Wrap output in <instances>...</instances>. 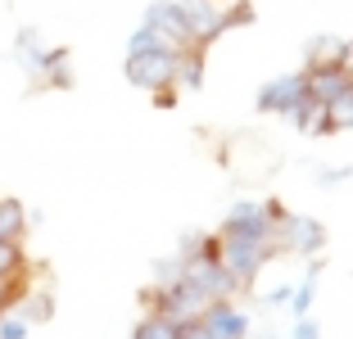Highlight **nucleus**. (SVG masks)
<instances>
[{
  "label": "nucleus",
  "instance_id": "nucleus-26",
  "mask_svg": "<svg viewBox=\"0 0 353 339\" xmlns=\"http://www.w3.org/2000/svg\"><path fill=\"white\" fill-rule=\"evenodd\" d=\"M181 339H213V335H208V326H204V321H181Z\"/></svg>",
  "mask_w": 353,
  "mask_h": 339
},
{
  "label": "nucleus",
  "instance_id": "nucleus-18",
  "mask_svg": "<svg viewBox=\"0 0 353 339\" xmlns=\"http://www.w3.org/2000/svg\"><path fill=\"white\" fill-rule=\"evenodd\" d=\"M254 23V5L250 0H231V5H222V37L236 28H250Z\"/></svg>",
  "mask_w": 353,
  "mask_h": 339
},
{
  "label": "nucleus",
  "instance_id": "nucleus-13",
  "mask_svg": "<svg viewBox=\"0 0 353 339\" xmlns=\"http://www.w3.org/2000/svg\"><path fill=\"white\" fill-rule=\"evenodd\" d=\"M37 86H50V91H73V54L63 50V45H50Z\"/></svg>",
  "mask_w": 353,
  "mask_h": 339
},
{
  "label": "nucleus",
  "instance_id": "nucleus-1",
  "mask_svg": "<svg viewBox=\"0 0 353 339\" xmlns=\"http://www.w3.org/2000/svg\"><path fill=\"white\" fill-rule=\"evenodd\" d=\"M285 217L290 213L276 199H240L218 222V240H276V226Z\"/></svg>",
  "mask_w": 353,
  "mask_h": 339
},
{
  "label": "nucleus",
  "instance_id": "nucleus-5",
  "mask_svg": "<svg viewBox=\"0 0 353 339\" xmlns=\"http://www.w3.org/2000/svg\"><path fill=\"white\" fill-rule=\"evenodd\" d=\"M141 28H150L172 54H181V50H190V45H195V41H190V23H186V14H181V5H176V0H154V5H145Z\"/></svg>",
  "mask_w": 353,
  "mask_h": 339
},
{
  "label": "nucleus",
  "instance_id": "nucleus-22",
  "mask_svg": "<svg viewBox=\"0 0 353 339\" xmlns=\"http://www.w3.org/2000/svg\"><path fill=\"white\" fill-rule=\"evenodd\" d=\"M326 113H331V118H335V127L344 132V127L353 123V91H349V95H340L335 104H326Z\"/></svg>",
  "mask_w": 353,
  "mask_h": 339
},
{
  "label": "nucleus",
  "instance_id": "nucleus-11",
  "mask_svg": "<svg viewBox=\"0 0 353 339\" xmlns=\"http://www.w3.org/2000/svg\"><path fill=\"white\" fill-rule=\"evenodd\" d=\"M322 68H349V41L344 37H312L303 50V72H322Z\"/></svg>",
  "mask_w": 353,
  "mask_h": 339
},
{
  "label": "nucleus",
  "instance_id": "nucleus-14",
  "mask_svg": "<svg viewBox=\"0 0 353 339\" xmlns=\"http://www.w3.org/2000/svg\"><path fill=\"white\" fill-rule=\"evenodd\" d=\"M28 226H32V213L23 199H0V240L5 245H23V236H28Z\"/></svg>",
  "mask_w": 353,
  "mask_h": 339
},
{
  "label": "nucleus",
  "instance_id": "nucleus-27",
  "mask_svg": "<svg viewBox=\"0 0 353 339\" xmlns=\"http://www.w3.org/2000/svg\"><path fill=\"white\" fill-rule=\"evenodd\" d=\"M349 181V167H322V185H344Z\"/></svg>",
  "mask_w": 353,
  "mask_h": 339
},
{
  "label": "nucleus",
  "instance_id": "nucleus-17",
  "mask_svg": "<svg viewBox=\"0 0 353 339\" xmlns=\"http://www.w3.org/2000/svg\"><path fill=\"white\" fill-rule=\"evenodd\" d=\"M132 339H181V326L159 317V312H145V317L132 326Z\"/></svg>",
  "mask_w": 353,
  "mask_h": 339
},
{
  "label": "nucleus",
  "instance_id": "nucleus-16",
  "mask_svg": "<svg viewBox=\"0 0 353 339\" xmlns=\"http://www.w3.org/2000/svg\"><path fill=\"white\" fill-rule=\"evenodd\" d=\"M204 63H208V50H199V45L181 50V54H176V77H172V86L199 91V86H204Z\"/></svg>",
  "mask_w": 353,
  "mask_h": 339
},
{
  "label": "nucleus",
  "instance_id": "nucleus-23",
  "mask_svg": "<svg viewBox=\"0 0 353 339\" xmlns=\"http://www.w3.org/2000/svg\"><path fill=\"white\" fill-rule=\"evenodd\" d=\"M285 339H322V321H317V317H299Z\"/></svg>",
  "mask_w": 353,
  "mask_h": 339
},
{
  "label": "nucleus",
  "instance_id": "nucleus-7",
  "mask_svg": "<svg viewBox=\"0 0 353 339\" xmlns=\"http://www.w3.org/2000/svg\"><path fill=\"white\" fill-rule=\"evenodd\" d=\"M127 82L136 86V91H163V86H172V77H176V54H168V50H150V54H132L127 59Z\"/></svg>",
  "mask_w": 353,
  "mask_h": 339
},
{
  "label": "nucleus",
  "instance_id": "nucleus-21",
  "mask_svg": "<svg viewBox=\"0 0 353 339\" xmlns=\"http://www.w3.org/2000/svg\"><path fill=\"white\" fill-rule=\"evenodd\" d=\"M28 335H32V326L19 312H5V317H0V339H28Z\"/></svg>",
  "mask_w": 353,
  "mask_h": 339
},
{
  "label": "nucleus",
  "instance_id": "nucleus-12",
  "mask_svg": "<svg viewBox=\"0 0 353 339\" xmlns=\"http://www.w3.org/2000/svg\"><path fill=\"white\" fill-rule=\"evenodd\" d=\"M46 54H50V45L41 41V32H37V28H23V32H19V41H14V63H19V68L28 72L32 82L41 77Z\"/></svg>",
  "mask_w": 353,
  "mask_h": 339
},
{
  "label": "nucleus",
  "instance_id": "nucleus-6",
  "mask_svg": "<svg viewBox=\"0 0 353 339\" xmlns=\"http://www.w3.org/2000/svg\"><path fill=\"white\" fill-rule=\"evenodd\" d=\"M276 249L294 258H317L326 249V222H317V217H285L276 226Z\"/></svg>",
  "mask_w": 353,
  "mask_h": 339
},
{
  "label": "nucleus",
  "instance_id": "nucleus-19",
  "mask_svg": "<svg viewBox=\"0 0 353 339\" xmlns=\"http://www.w3.org/2000/svg\"><path fill=\"white\" fill-rule=\"evenodd\" d=\"M23 271H28V254H23V245H5V240H0V280L23 276Z\"/></svg>",
  "mask_w": 353,
  "mask_h": 339
},
{
  "label": "nucleus",
  "instance_id": "nucleus-30",
  "mask_svg": "<svg viewBox=\"0 0 353 339\" xmlns=\"http://www.w3.org/2000/svg\"><path fill=\"white\" fill-rule=\"evenodd\" d=\"M254 339H285V335H276V330H263V335H254Z\"/></svg>",
  "mask_w": 353,
  "mask_h": 339
},
{
  "label": "nucleus",
  "instance_id": "nucleus-28",
  "mask_svg": "<svg viewBox=\"0 0 353 339\" xmlns=\"http://www.w3.org/2000/svg\"><path fill=\"white\" fill-rule=\"evenodd\" d=\"M285 298H290V289L281 285V289H272V294L263 298V308H285Z\"/></svg>",
  "mask_w": 353,
  "mask_h": 339
},
{
  "label": "nucleus",
  "instance_id": "nucleus-8",
  "mask_svg": "<svg viewBox=\"0 0 353 339\" xmlns=\"http://www.w3.org/2000/svg\"><path fill=\"white\" fill-rule=\"evenodd\" d=\"M181 276H186L190 285L208 298V303H218V298H236V285H231L227 267H222L218 258H190V263H181Z\"/></svg>",
  "mask_w": 353,
  "mask_h": 339
},
{
  "label": "nucleus",
  "instance_id": "nucleus-9",
  "mask_svg": "<svg viewBox=\"0 0 353 339\" xmlns=\"http://www.w3.org/2000/svg\"><path fill=\"white\" fill-rule=\"evenodd\" d=\"M208 326V335L213 339H250V312L240 308L236 298H218V303H208L204 317H199Z\"/></svg>",
  "mask_w": 353,
  "mask_h": 339
},
{
  "label": "nucleus",
  "instance_id": "nucleus-25",
  "mask_svg": "<svg viewBox=\"0 0 353 339\" xmlns=\"http://www.w3.org/2000/svg\"><path fill=\"white\" fill-rule=\"evenodd\" d=\"M317 113H322V109H317V104H312V100H303L299 109L290 113V123L299 127V132H308V127H312V118H317Z\"/></svg>",
  "mask_w": 353,
  "mask_h": 339
},
{
  "label": "nucleus",
  "instance_id": "nucleus-20",
  "mask_svg": "<svg viewBox=\"0 0 353 339\" xmlns=\"http://www.w3.org/2000/svg\"><path fill=\"white\" fill-rule=\"evenodd\" d=\"M150 50H168V45L159 41L150 28H136L132 37H127V59H132V54H150ZM168 54H172V50H168Z\"/></svg>",
  "mask_w": 353,
  "mask_h": 339
},
{
  "label": "nucleus",
  "instance_id": "nucleus-4",
  "mask_svg": "<svg viewBox=\"0 0 353 339\" xmlns=\"http://www.w3.org/2000/svg\"><path fill=\"white\" fill-rule=\"evenodd\" d=\"M308 100V77L299 72H281V77H268L254 95V109L259 113H272V118H290L299 104Z\"/></svg>",
  "mask_w": 353,
  "mask_h": 339
},
{
  "label": "nucleus",
  "instance_id": "nucleus-2",
  "mask_svg": "<svg viewBox=\"0 0 353 339\" xmlns=\"http://www.w3.org/2000/svg\"><path fill=\"white\" fill-rule=\"evenodd\" d=\"M141 308H145V312H159V317H168V321H176V326H181V321L204 317L208 298L199 294L186 276H176V280H168V285L141 289Z\"/></svg>",
  "mask_w": 353,
  "mask_h": 339
},
{
  "label": "nucleus",
  "instance_id": "nucleus-24",
  "mask_svg": "<svg viewBox=\"0 0 353 339\" xmlns=\"http://www.w3.org/2000/svg\"><path fill=\"white\" fill-rule=\"evenodd\" d=\"M176 276H181V258H159L154 263V285H168Z\"/></svg>",
  "mask_w": 353,
  "mask_h": 339
},
{
  "label": "nucleus",
  "instance_id": "nucleus-29",
  "mask_svg": "<svg viewBox=\"0 0 353 339\" xmlns=\"http://www.w3.org/2000/svg\"><path fill=\"white\" fill-rule=\"evenodd\" d=\"M154 104H159V109H172V104H176V86H163V91H154Z\"/></svg>",
  "mask_w": 353,
  "mask_h": 339
},
{
  "label": "nucleus",
  "instance_id": "nucleus-3",
  "mask_svg": "<svg viewBox=\"0 0 353 339\" xmlns=\"http://www.w3.org/2000/svg\"><path fill=\"white\" fill-rule=\"evenodd\" d=\"M276 254H281L276 240H222L218 263L227 267V276H231V285H236V294H245V289L259 280V271L268 267Z\"/></svg>",
  "mask_w": 353,
  "mask_h": 339
},
{
  "label": "nucleus",
  "instance_id": "nucleus-10",
  "mask_svg": "<svg viewBox=\"0 0 353 339\" xmlns=\"http://www.w3.org/2000/svg\"><path fill=\"white\" fill-rule=\"evenodd\" d=\"M303 77H308V100L317 104V109H326V104H335L340 95L353 91L349 68H322V72H303Z\"/></svg>",
  "mask_w": 353,
  "mask_h": 339
},
{
  "label": "nucleus",
  "instance_id": "nucleus-15",
  "mask_svg": "<svg viewBox=\"0 0 353 339\" xmlns=\"http://www.w3.org/2000/svg\"><path fill=\"white\" fill-rule=\"evenodd\" d=\"M14 312H19L28 326H46V321L54 317V294L50 289H23L19 303H14Z\"/></svg>",
  "mask_w": 353,
  "mask_h": 339
}]
</instances>
